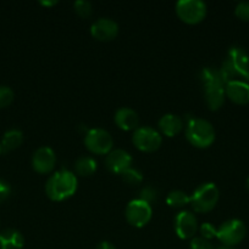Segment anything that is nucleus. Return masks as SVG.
I'll return each mask as SVG.
<instances>
[{
  "label": "nucleus",
  "mask_w": 249,
  "mask_h": 249,
  "mask_svg": "<svg viewBox=\"0 0 249 249\" xmlns=\"http://www.w3.org/2000/svg\"><path fill=\"white\" fill-rule=\"evenodd\" d=\"M77 177L67 169L54 173L45 184V194L51 201L61 202L70 198L77 191Z\"/></svg>",
  "instance_id": "obj_1"
},
{
  "label": "nucleus",
  "mask_w": 249,
  "mask_h": 249,
  "mask_svg": "<svg viewBox=\"0 0 249 249\" xmlns=\"http://www.w3.org/2000/svg\"><path fill=\"white\" fill-rule=\"evenodd\" d=\"M186 139L194 147L208 148L215 141V129L207 119L192 118L186 126Z\"/></svg>",
  "instance_id": "obj_2"
},
{
  "label": "nucleus",
  "mask_w": 249,
  "mask_h": 249,
  "mask_svg": "<svg viewBox=\"0 0 249 249\" xmlns=\"http://www.w3.org/2000/svg\"><path fill=\"white\" fill-rule=\"evenodd\" d=\"M220 192L214 182H204L194 190L189 204L197 213H208L216 207Z\"/></svg>",
  "instance_id": "obj_3"
},
{
  "label": "nucleus",
  "mask_w": 249,
  "mask_h": 249,
  "mask_svg": "<svg viewBox=\"0 0 249 249\" xmlns=\"http://www.w3.org/2000/svg\"><path fill=\"white\" fill-rule=\"evenodd\" d=\"M247 235V228L244 223L238 219H229L225 221L217 229L216 237L226 247H233L241 243Z\"/></svg>",
  "instance_id": "obj_4"
},
{
  "label": "nucleus",
  "mask_w": 249,
  "mask_h": 249,
  "mask_svg": "<svg viewBox=\"0 0 249 249\" xmlns=\"http://www.w3.org/2000/svg\"><path fill=\"white\" fill-rule=\"evenodd\" d=\"M84 146L94 155H107L110 151H112L114 139L105 129H89L84 135Z\"/></svg>",
  "instance_id": "obj_5"
},
{
  "label": "nucleus",
  "mask_w": 249,
  "mask_h": 249,
  "mask_svg": "<svg viewBox=\"0 0 249 249\" xmlns=\"http://www.w3.org/2000/svg\"><path fill=\"white\" fill-rule=\"evenodd\" d=\"M207 4L202 0H180L176 4L178 18L188 24H197L207 16Z\"/></svg>",
  "instance_id": "obj_6"
},
{
  "label": "nucleus",
  "mask_w": 249,
  "mask_h": 249,
  "mask_svg": "<svg viewBox=\"0 0 249 249\" xmlns=\"http://www.w3.org/2000/svg\"><path fill=\"white\" fill-rule=\"evenodd\" d=\"M132 142L142 152L150 153L160 147L163 143V136L160 131L150 126H138L133 131Z\"/></svg>",
  "instance_id": "obj_7"
},
{
  "label": "nucleus",
  "mask_w": 249,
  "mask_h": 249,
  "mask_svg": "<svg viewBox=\"0 0 249 249\" xmlns=\"http://www.w3.org/2000/svg\"><path fill=\"white\" fill-rule=\"evenodd\" d=\"M124 216L127 223L134 228H143L153 216V209L151 206L142 199L137 198L129 202L124 209Z\"/></svg>",
  "instance_id": "obj_8"
},
{
  "label": "nucleus",
  "mask_w": 249,
  "mask_h": 249,
  "mask_svg": "<svg viewBox=\"0 0 249 249\" xmlns=\"http://www.w3.org/2000/svg\"><path fill=\"white\" fill-rule=\"evenodd\" d=\"M175 232L181 240H192L198 231V221L193 213L188 211L180 212L176 215L175 223Z\"/></svg>",
  "instance_id": "obj_9"
},
{
  "label": "nucleus",
  "mask_w": 249,
  "mask_h": 249,
  "mask_svg": "<svg viewBox=\"0 0 249 249\" xmlns=\"http://www.w3.org/2000/svg\"><path fill=\"white\" fill-rule=\"evenodd\" d=\"M56 156L48 146L39 147L32 156V167L39 174H49L55 168Z\"/></svg>",
  "instance_id": "obj_10"
},
{
  "label": "nucleus",
  "mask_w": 249,
  "mask_h": 249,
  "mask_svg": "<svg viewBox=\"0 0 249 249\" xmlns=\"http://www.w3.org/2000/svg\"><path fill=\"white\" fill-rule=\"evenodd\" d=\"M132 162H133L132 156L122 148H115V150L110 151L105 157V165H106L107 170L119 175L131 168Z\"/></svg>",
  "instance_id": "obj_11"
},
{
  "label": "nucleus",
  "mask_w": 249,
  "mask_h": 249,
  "mask_svg": "<svg viewBox=\"0 0 249 249\" xmlns=\"http://www.w3.org/2000/svg\"><path fill=\"white\" fill-rule=\"evenodd\" d=\"M90 34L99 41H110L119 34V24L111 18H99L90 27Z\"/></svg>",
  "instance_id": "obj_12"
},
{
  "label": "nucleus",
  "mask_w": 249,
  "mask_h": 249,
  "mask_svg": "<svg viewBox=\"0 0 249 249\" xmlns=\"http://www.w3.org/2000/svg\"><path fill=\"white\" fill-rule=\"evenodd\" d=\"M227 60L239 73L244 82L249 83V55L241 46H232L228 50Z\"/></svg>",
  "instance_id": "obj_13"
},
{
  "label": "nucleus",
  "mask_w": 249,
  "mask_h": 249,
  "mask_svg": "<svg viewBox=\"0 0 249 249\" xmlns=\"http://www.w3.org/2000/svg\"><path fill=\"white\" fill-rule=\"evenodd\" d=\"M225 94L233 104L236 105H248L249 104V83L241 82H229L225 85Z\"/></svg>",
  "instance_id": "obj_14"
},
{
  "label": "nucleus",
  "mask_w": 249,
  "mask_h": 249,
  "mask_svg": "<svg viewBox=\"0 0 249 249\" xmlns=\"http://www.w3.org/2000/svg\"><path fill=\"white\" fill-rule=\"evenodd\" d=\"M114 121L116 125L122 130H136L139 125V117L134 109L129 107H121L115 112Z\"/></svg>",
  "instance_id": "obj_15"
},
{
  "label": "nucleus",
  "mask_w": 249,
  "mask_h": 249,
  "mask_svg": "<svg viewBox=\"0 0 249 249\" xmlns=\"http://www.w3.org/2000/svg\"><path fill=\"white\" fill-rule=\"evenodd\" d=\"M159 130L160 134L167 136V138H173L178 135L183 129V121L180 116L173 113L164 114L158 122Z\"/></svg>",
  "instance_id": "obj_16"
},
{
  "label": "nucleus",
  "mask_w": 249,
  "mask_h": 249,
  "mask_svg": "<svg viewBox=\"0 0 249 249\" xmlns=\"http://www.w3.org/2000/svg\"><path fill=\"white\" fill-rule=\"evenodd\" d=\"M24 237L15 229H5L0 232V249H22Z\"/></svg>",
  "instance_id": "obj_17"
},
{
  "label": "nucleus",
  "mask_w": 249,
  "mask_h": 249,
  "mask_svg": "<svg viewBox=\"0 0 249 249\" xmlns=\"http://www.w3.org/2000/svg\"><path fill=\"white\" fill-rule=\"evenodd\" d=\"M205 102L211 111H216L224 105L226 94H225V87H210L204 89Z\"/></svg>",
  "instance_id": "obj_18"
},
{
  "label": "nucleus",
  "mask_w": 249,
  "mask_h": 249,
  "mask_svg": "<svg viewBox=\"0 0 249 249\" xmlns=\"http://www.w3.org/2000/svg\"><path fill=\"white\" fill-rule=\"evenodd\" d=\"M199 80L202 82L203 87H225L224 78H222L220 70L214 67H204L199 73Z\"/></svg>",
  "instance_id": "obj_19"
},
{
  "label": "nucleus",
  "mask_w": 249,
  "mask_h": 249,
  "mask_svg": "<svg viewBox=\"0 0 249 249\" xmlns=\"http://www.w3.org/2000/svg\"><path fill=\"white\" fill-rule=\"evenodd\" d=\"M23 142V134L19 129H10L4 134L1 140V148L5 152L16 150Z\"/></svg>",
  "instance_id": "obj_20"
},
{
  "label": "nucleus",
  "mask_w": 249,
  "mask_h": 249,
  "mask_svg": "<svg viewBox=\"0 0 249 249\" xmlns=\"http://www.w3.org/2000/svg\"><path fill=\"white\" fill-rule=\"evenodd\" d=\"M97 160L89 156H81L75 162L76 174L80 177H90L97 172Z\"/></svg>",
  "instance_id": "obj_21"
},
{
  "label": "nucleus",
  "mask_w": 249,
  "mask_h": 249,
  "mask_svg": "<svg viewBox=\"0 0 249 249\" xmlns=\"http://www.w3.org/2000/svg\"><path fill=\"white\" fill-rule=\"evenodd\" d=\"M189 202L190 196H188L186 192L181 191V190L168 192L167 197H166V203L171 208H182V207L189 204Z\"/></svg>",
  "instance_id": "obj_22"
},
{
  "label": "nucleus",
  "mask_w": 249,
  "mask_h": 249,
  "mask_svg": "<svg viewBox=\"0 0 249 249\" xmlns=\"http://www.w3.org/2000/svg\"><path fill=\"white\" fill-rule=\"evenodd\" d=\"M121 178L124 182H127L128 185H134V186L142 184V181H143V174L138 169H134L132 167L124 170L121 174Z\"/></svg>",
  "instance_id": "obj_23"
},
{
  "label": "nucleus",
  "mask_w": 249,
  "mask_h": 249,
  "mask_svg": "<svg viewBox=\"0 0 249 249\" xmlns=\"http://www.w3.org/2000/svg\"><path fill=\"white\" fill-rule=\"evenodd\" d=\"M73 7H75L76 14L82 18H88L93 12L92 2L87 1V0H78L73 4Z\"/></svg>",
  "instance_id": "obj_24"
},
{
  "label": "nucleus",
  "mask_w": 249,
  "mask_h": 249,
  "mask_svg": "<svg viewBox=\"0 0 249 249\" xmlns=\"http://www.w3.org/2000/svg\"><path fill=\"white\" fill-rule=\"evenodd\" d=\"M14 101V91L7 85H0V108L9 106Z\"/></svg>",
  "instance_id": "obj_25"
},
{
  "label": "nucleus",
  "mask_w": 249,
  "mask_h": 249,
  "mask_svg": "<svg viewBox=\"0 0 249 249\" xmlns=\"http://www.w3.org/2000/svg\"><path fill=\"white\" fill-rule=\"evenodd\" d=\"M158 191H156L155 187L153 186H145L139 192V199L146 202V203L151 204L153 202H155L158 199Z\"/></svg>",
  "instance_id": "obj_26"
},
{
  "label": "nucleus",
  "mask_w": 249,
  "mask_h": 249,
  "mask_svg": "<svg viewBox=\"0 0 249 249\" xmlns=\"http://www.w3.org/2000/svg\"><path fill=\"white\" fill-rule=\"evenodd\" d=\"M234 15L242 21L249 22V1H241L234 9Z\"/></svg>",
  "instance_id": "obj_27"
},
{
  "label": "nucleus",
  "mask_w": 249,
  "mask_h": 249,
  "mask_svg": "<svg viewBox=\"0 0 249 249\" xmlns=\"http://www.w3.org/2000/svg\"><path fill=\"white\" fill-rule=\"evenodd\" d=\"M200 233H202V237L205 238V240H211V238L216 237L217 233V229L215 228L212 224L210 223H204L202 226L199 228Z\"/></svg>",
  "instance_id": "obj_28"
},
{
  "label": "nucleus",
  "mask_w": 249,
  "mask_h": 249,
  "mask_svg": "<svg viewBox=\"0 0 249 249\" xmlns=\"http://www.w3.org/2000/svg\"><path fill=\"white\" fill-rule=\"evenodd\" d=\"M189 246L190 249H214L211 243L203 237H193Z\"/></svg>",
  "instance_id": "obj_29"
},
{
  "label": "nucleus",
  "mask_w": 249,
  "mask_h": 249,
  "mask_svg": "<svg viewBox=\"0 0 249 249\" xmlns=\"http://www.w3.org/2000/svg\"><path fill=\"white\" fill-rule=\"evenodd\" d=\"M10 195H11V186L9 185V182L0 179V203L9 198Z\"/></svg>",
  "instance_id": "obj_30"
},
{
  "label": "nucleus",
  "mask_w": 249,
  "mask_h": 249,
  "mask_svg": "<svg viewBox=\"0 0 249 249\" xmlns=\"http://www.w3.org/2000/svg\"><path fill=\"white\" fill-rule=\"evenodd\" d=\"M95 249H116L111 242H107V241H104V242H100L99 245L97 246Z\"/></svg>",
  "instance_id": "obj_31"
},
{
  "label": "nucleus",
  "mask_w": 249,
  "mask_h": 249,
  "mask_svg": "<svg viewBox=\"0 0 249 249\" xmlns=\"http://www.w3.org/2000/svg\"><path fill=\"white\" fill-rule=\"evenodd\" d=\"M41 4L44 5V6H53V5L58 4V1L56 0H54V1H41Z\"/></svg>",
  "instance_id": "obj_32"
},
{
  "label": "nucleus",
  "mask_w": 249,
  "mask_h": 249,
  "mask_svg": "<svg viewBox=\"0 0 249 249\" xmlns=\"http://www.w3.org/2000/svg\"><path fill=\"white\" fill-rule=\"evenodd\" d=\"M247 185H248V189H249V178H248V180H247Z\"/></svg>",
  "instance_id": "obj_33"
},
{
  "label": "nucleus",
  "mask_w": 249,
  "mask_h": 249,
  "mask_svg": "<svg viewBox=\"0 0 249 249\" xmlns=\"http://www.w3.org/2000/svg\"><path fill=\"white\" fill-rule=\"evenodd\" d=\"M219 249H231V248H228V247H222V248H219Z\"/></svg>",
  "instance_id": "obj_34"
},
{
  "label": "nucleus",
  "mask_w": 249,
  "mask_h": 249,
  "mask_svg": "<svg viewBox=\"0 0 249 249\" xmlns=\"http://www.w3.org/2000/svg\"><path fill=\"white\" fill-rule=\"evenodd\" d=\"M1 151H2V148H1V143H0V153H1Z\"/></svg>",
  "instance_id": "obj_35"
}]
</instances>
